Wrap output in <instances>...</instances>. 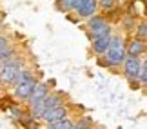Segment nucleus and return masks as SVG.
Wrapping results in <instances>:
<instances>
[{"instance_id":"nucleus-22","label":"nucleus","mask_w":147,"mask_h":129,"mask_svg":"<svg viewBox=\"0 0 147 129\" xmlns=\"http://www.w3.org/2000/svg\"><path fill=\"white\" fill-rule=\"evenodd\" d=\"M11 46V38L9 35H0V53L4 51V49H7Z\"/></svg>"},{"instance_id":"nucleus-11","label":"nucleus","mask_w":147,"mask_h":129,"mask_svg":"<svg viewBox=\"0 0 147 129\" xmlns=\"http://www.w3.org/2000/svg\"><path fill=\"white\" fill-rule=\"evenodd\" d=\"M65 102H67V100H65L64 93H62V91H53V89H51V93L46 97V111L53 109V107H58V105L65 104Z\"/></svg>"},{"instance_id":"nucleus-17","label":"nucleus","mask_w":147,"mask_h":129,"mask_svg":"<svg viewBox=\"0 0 147 129\" xmlns=\"http://www.w3.org/2000/svg\"><path fill=\"white\" fill-rule=\"evenodd\" d=\"M7 111H9L11 118L15 120V124H18L20 118L27 113V109H26V107H22L20 104H11V105H7Z\"/></svg>"},{"instance_id":"nucleus-20","label":"nucleus","mask_w":147,"mask_h":129,"mask_svg":"<svg viewBox=\"0 0 147 129\" xmlns=\"http://www.w3.org/2000/svg\"><path fill=\"white\" fill-rule=\"evenodd\" d=\"M93 127V120L89 116H80V118L73 120V129H89Z\"/></svg>"},{"instance_id":"nucleus-8","label":"nucleus","mask_w":147,"mask_h":129,"mask_svg":"<svg viewBox=\"0 0 147 129\" xmlns=\"http://www.w3.org/2000/svg\"><path fill=\"white\" fill-rule=\"evenodd\" d=\"M69 115H71V107H69V104H62L58 105V107H53V109H49L44 113L42 116V120L46 122V124H49V122H55V120H62V118H69Z\"/></svg>"},{"instance_id":"nucleus-5","label":"nucleus","mask_w":147,"mask_h":129,"mask_svg":"<svg viewBox=\"0 0 147 129\" xmlns=\"http://www.w3.org/2000/svg\"><path fill=\"white\" fill-rule=\"evenodd\" d=\"M96 13H100L96 0H80L76 7L73 9L71 13H67V16H75V20H73V22H78V20L91 18V16H94Z\"/></svg>"},{"instance_id":"nucleus-25","label":"nucleus","mask_w":147,"mask_h":129,"mask_svg":"<svg viewBox=\"0 0 147 129\" xmlns=\"http://www.w3.org/2000/svg\"><path fill=\"white\" fill-rule=\"evenodd\" d=\"M89 129H96V127H94V126H93V127H89Z\"/></svg>"},{"instance_id":"nucleus-19","label":"nucleus","mask_w":147,"mask_h":129,"mask_svg":"<svg viewBox=\"0 0 147 129\" xmlns=\"http://www.w3.org/2000/svg\"><path fill=\"white\" fill-rule=\"evenodd\" d=\"M133 36L138 38V40H144V42L147 40V22H145V18H142L134 26V35Z\"/></svg>"},{"instance_id":"nucleus-6","label":"nucleus","mask_w":147,"mask_h":129,"mask_svg":"<svg viewBox=\"0 0 147 129\" xmlns=\"http://www.w3.org/2000/svg\"><path fill=\"white\" fill-rule=\"evenodd\" d=\"M147 53V42L138 40L134 36L125 38V55L129 58H144Z\"/></svg>"},{"instance_id":"nucleus-15","label":"nucleus","mask_w":147,"mask_h":129,"mask_svg":"<svg viewBox=\"0 0 147 129\" xmlns=\"http://www.w3.org/2000/svg\"><path fill=\"white\" fill-rule=\"evenodd\" d=\"M16 55H20V49H18V46H13V44H11L7 49H4V51L0 53V67L4 64H7L9 60H13Z\"/></svg>"},{"instance_id":"nucleus-24","label":"nucleus","mask_w":147,"mask_h":129,"mask_svg":"<svg viewBox=\"0 0 147 129\" xmlns=\"http://www.w3.org/2000/svg\"><path fill=\"white\" fill-rule=\"evenodd\" d=\"M31 129H40V126H38V124H36V126H33Z\"/></svg>"},{"instance_id":"nucleus-4","label":"nucleus","mask_w":147,"mask_h":129,"mask_svg":"<svg viewBox=\"0 0 147 129\" xmlns=\"http://www.w3.org/2000/svg\"><path fill=\"white\" fill-rule=\"evenodd\" d=\"M142 62H144V58H129L127 57L122 64V73L133 89H140L138 87V73H140V67H142Z\"/></svg>"},{"instance_id":"nucleus-23","label":"nucleus","mask_w":147,"mask_h":129,"mask_svg":"<svg viewBox=\"0 0 147 129\" xmlns=\"http://www.w3.org/2000/svg\"><path fill=\"white\" fill-rule=\"evenodd\" d=\"M2 29H4V18H2V15H0V35H2Z\"/></svg>"},{"instance_id":"nucleus-21","label":"nucleus","mask_w":147,"mask_h":129,"mask_svg":"<svg viewBox=\"0 0 147 129\" xmlns=\"http://www.w3.org/2000/svg\"><path fill=\"white\" fill-rule=\"evenodd\" d=\"M138 87L140 89L147 87V62L145 60L142 62V67H140V73H138Z\"/></svg>"},{"instance_id":"nucleus-9","label":"nucleus","mask_w":147,"mask_h":129,"mask_svg":"<svg viewBox=\"0 0 147 129\" xmlns=\"http://www.w3.org/2000/svg\"><path fill=\"white\" fill-rule=\"evenodd\" d=\"M111 36H113V33H105V35L96 36V38H93V40H91V53H93L96 58L102 57V55L107 51L109 42H111Z\"/></svg>"},{"instance_id":"nucleus-2","label":"nucleus","mask_w":147,"mask_h":129,"mask_svg":"<svg viewBox=\"0 0 147 129\" xmlns=\"http://www.w3.org/2000/svg\"><path fill=\"white\" fill-rule=\"evenodd\" d=\"M84 29H86L87 36L91 38H96V36H102L105 35V33H113V27H111V22L107 18L105 15L102 13H96L94 16L86 20V24H84Z\"/></svg>"},{"instance_id":"nucleus-7","label":"nucleus","mask_w":147,"mask_h":129,"mask_svg":"<svg viewBox=\"0 0 147 129\" xmlns=\"http://www.w3.org/2000/svg\"><path fill=\"white\" fill-rule=\"evenodd\" d=\"M38 80H40V78L33 76V78H29L27 82L20 84V86H15V87H13V98L16 100V102L26 104V102H27V98H29V95L33 93V89H35V86H36V82H38Z\"/></svg>"},{"instance_id":"nucleus-12","label":"nucleus","mask_w":147,"mask_h":129,"mask_svg":"<svg viewBox=\"0 0 147 129\" xmlns=\"http://www.w3.org/2000/svg\"><path fill=\"white\" fill-rule=\"evenodd\" d=\"M27 113H29L35 120H42L44 113H46V98L44 100H36V102H31L27 104Z\"/></svg>"},{"instance_id":"nucleus-10","label":"nucleus","mask_w":147,"mask_h":129,"mask_svg":"<svg viewBox=\"0 0 147 129\" xmlns=\"http://www.w3.org/2000/svg\"><path fill=\"white\" fill-rule=\"evenodd\" d=\"M51 86H53V82H44V80H38L35 89H33V93L29 95V98H27L26 104H31V102H36V100H44L51 93Z\"/></svg>"},{"instance_id":"nucleus-16","label":"nucleus","mask_w":147,"mask_h":129,"mask_svg":"<svg viewBox=\"0 0 147 129\" xmlns=\"http://www.w3.org/2000/svg\"><path fill=\"white\" fill-rule=\"evenodd\" d=\"M78 2L80 0H55V5H56V9L62 11V13H71L73 9L78 5Z\"/></svg>"},{"instance_id":"nucleus-26","label":"nucleus","mask_w":147,"mask_h":129,"mask_svg":"<svg viewBox=\"0 0 147 129\" xmlns=\"http://www.w3.org/2000/svg\"><path fill=\"white\" fill-rule=\"evenodd\" d=\"M71 129H73V127H71Z\"/></svg>"},{"instance_id":"nucleus-14","label":"nucleus","mask_w":147,"mask_h":129,"mask_svg":"<svg viewBox=\"0 0 147 129\" xmlns=\"http://www.w3.org/2000/svg\"><path fill=\"white\" fill-rule=\"evenodd\" d=\"M96 4H98V11L105 16L115 13L118 7V0H96Z\"/></svg>"},{"instance_id":"nucleus-13","label":"nucleus","mask_w":147,"mask_h":129,"mask_svg":"<svg viewBox=\"0 0 147 129\" xmlns=\"http://www.w3.org/2000/svg\"><path fill=\"white\" fill-rule=\"evenodd\" d=\"M33 76H35V73H33V71H31L27 66H26V67H22V69H20L18 73H16V76L13 78V82H11V86H9V87L20 86V84L27 82V80H29V78H33Z\"/></svg>"},{"instance_id":"nucleus-1","label":"nucleus","mask_w":147,"mask_h":129,"mask_svg":"<svg viewBox=\"0 0 147 129\" xmlns=\"http://www.w3.org/2000/svg\"><path fill=\"white\" fill-rule=\"evenodd\" d=\"M125 58H127V55H125V38L122 35H115V33H113L107 51L102 55V57H98L96 60H98V66H102V67L118 69V67H122Z\"/></svg>"},{"instance_id":"nucleus-18","label":"nucleus","mask_w":147,"mask_h":129,"mask_svg":"<svg viewBox=\"0 0 147 129\" xmlns=\"http://www.w3.org/2000/svg\"><path fill=\"white\" fill-rule=\"evenodd\" d=\"M73 127V118H62V120H55L46 124V129H71Z\"/></svg>"},{"instance_id":"nucleus-3","label":"nucleus","mask_w":147,"mask_h":129,"mask_svg":"<svg viewBox=\"0 0 147 129\" xmlns=\"http://www.w3.org/2000/svg\"><path fill=\"white\" fill-rule=\"evenodd\" d=\"M22 67H26V58L22 57V55H16L13 60H9L7 64H4L0 67V84L5 87L11 86V82H13V78L16 76V73H18Z\"/></svg>"}]
</instances>
